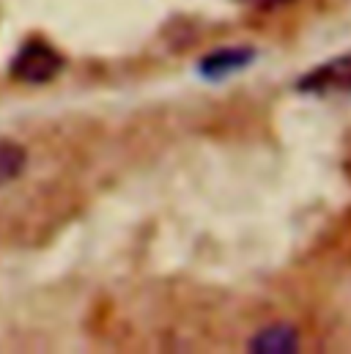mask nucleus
Here are the masks:
<instances>
[{
    "label": "nucleus",
    "mask_w": 351,
    "mask_h": 354,
    "mask_svg": "<svg viewBox=\"0 0 351 354\" xmlns=\"http://www.w3.org/2000/svg\"><path fill=\"white\" fill-rule=\"evenodd\" d=\"M258 58V50L250 44H236V47H220L209 55H203L195 64V75L206 83H225L228 77L250 69Z\"/></svg>",
    "instance_id": "2"
},
{
    "label": "nucleus",
    "mask_w": 351,
    "mask_h": 354,
    "mask_svg": "<svg viewBox=\"0 0 351 354\" xmlns=\"http://www.w3.org/2000/svg\"><path fill=\"white\" fill-rule=\"evenodd\" d=\"M250 352L256 354H285V352H296L299 349V333L291 327V324H269L258 330L253 338H250Z\"/></svg>",
    "instance_id": "4"
},
{
    "label": "nucleus",
    "mask_w": 351,
    "mask_h": 354,
    "mask_svg": "<svg viewBox=\"0 0 351 354\" xmlns=\"http://www.w3.org/2000/svg\"><path fill=\"white\" fill-rule=\"evenodd\" d=\"M296 88L302 93H351V53L316 66L299 77Z\"/></svg>",
    "instance_id": "3"
},
{
    "label": "nucleus",
    "mask_w": 351,
    "mask_h": 354,
    "mask_svg": "<svg viewBox=\"0 0 351 354\" xmlns=\"http://www.w3.org/2000/svg\"><path fill=\"white\" fill-rule=\"evenodd\" d=\"M346 168H349V176H351V149H349V160H346Z\"/></svg>",
    "instance_id": "7"
},
{
    "label": "nucleus",
    "mask_w": 351,
    "mask_h": 354,
    "mask_svg": "<svg viewBox=\"0 0 351 354\" xmlns=\"http://www.w3.org/2000/svg\"><path fill=\"white\" fill-rule=\"evenodd\" d=\"M288 3H294V0H245V6H250L253 11H277Z\"/></svg>",
    "instance_id": "6"
},
{
    "label": "nucleus",
    "mask_w": 351,
    "mask_h": 354,
    "mask_svg": "<svg viewBox=\"0 0 351 354\" xmlns=\"http://www.w3.org/2000/svg\"><path fill=\"white\" fill-rule=\"evenodd\" d=\"M64 55L44 39H28L11 58L8 75L22 86H47L64 72Z\"/></svg>",
    "instance_id": "1"
},
{
    "label": "nucleus",
    "mask_w": 351,
    "mask_h": 354,
    "mask_svg": "<svg viewBox=\"0 0 351 354\" xmlns=\"http://www.w3.org/2000/svg\"><path fill=\"white\" fill-rule=\"evenodd\" d=\"M28 168V151L25 146L14 140H0V187L17 181Z\"/></svg>",
    "instance_id": "5"
}]
</instances>
